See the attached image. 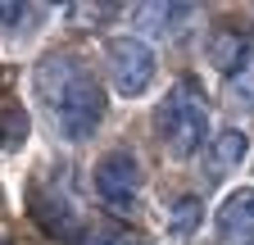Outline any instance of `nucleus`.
<instances>
[{
  "label": "nucleus",
  "instance_id": "nucleus-2",
  "mask_svg": "<svg viewBox=\"0 0 254 245\" xmlns=\"http://www.w3.org/2000/svg\"><path fill=\"white\" fill-rule=\"evenodd\" d=\"M154 122H159V141H164V150L173 159H190L213 136L209 132V109H204V96H200L195 82H177L168 91V100L159 105Z\"/></svg>",
  "mask_w": 254,
  "mask_h": 245
},
{
  "label": "nucleus",
  "instance_id": "nucleus-4",
  "mask_svg": "<svg viewBox=\"0 0 254 245\" xmlns=\"http://www.w3.org/2000/svg\"><path fill=\"white\" fill-rule=\"evenodd\" d=\"M95 191L100 200L118 213L136 209V195H141V164L136 155H127V150H109V155L95 164Z\"/></svg>",
  "mask_w": 254,
  "mask_h": 245
},
{
  "label": "nucleus",
  "instance_id": "nucleus-6",
  "mask_svg": "<svg viewBox=\"0 0 254 245\" xmlns=\"http://www.w3.org/2000/svg\"><path fill=\"white\" fill-rule=\"evenodd\" d=\"M213 227L222 245H254V186H241L222 200Z\"/></svg>",
  "mask_w": 254,
  "mask_h": 245
},
{
  "label": "nucleus",
  "instance_id": "nucleus-13",
  "mask_svg": "<svg viewBox=\"0 0 254 245\" xmlns=\"http://www.w3.org/2000/svg\"><path fill=\"white\" fill-rule=\"evenodd\" d=\"M27 18H32V5H0V27H9V32L23 27Z\"/></svg>",
  "mask_w": 254,
  "mask_h": 245
},
{
  "label": "nucleus",
  "instance_id": "nucleus-12",
  "mask_svg": "<svg viewBox=\"0 0 254 245\" xmlns=\"http://www.w3.org/2000/svg\"><path fill=\"white\" fill-rule=\"evenodd\" d=\"M23 141H27V114L23 109L0 114V150H18Z\"/></svg>",
  "mask_w": 254,
  "mask_h": 245
},
{
  "label": "nucleus",
  "instance_id": "nucleus-14",
  "mask_svg": "<svg viewBox=\"0 0 254 245\" xmlns=\"http://www.w3.org/2000/svg\"><path fill=\"white\" fill-rule=\"evenodd\" d=\"M227 105H232V109H250V105H254V77H245V86H232Z\"/></svg>",
  "mask_w": 254,
  "mask_h": 245
},
{
  "label": "nucleus",
  "instance_id": "nucleus-5",
  "mask_svg": "<svg viewBox=\"0 0 254 245\" xmlns=\"http://www.w3.org/2000/svg\"><path fill=\"white\" fill-rule=\"evenodd\" d=\"M204 55L222 77H236L254 64V32L245 23H218L204 41Z\"/></svg>",
  "mask_w": 254,
  "mask_h": 245
},
{
  "label": "nucleus",
  "instance_id": "nucleus-15",
  "mask_svg": "<svg viewBox=\"0 0 254 245\" xmlns=\"http://www.w3.org/2000/svg\"><path fill=\"white\" fill-rule=\"evenodd\" d=\"M82 245H118L114 236H95V241H82Z\"/></svg>",
  "mask_w": 254,
  "mask_h": 245
},
{
  "label": "nucleus",
  "instance_id": "nucleus-1",
  "mask_svg": "<svg viewBox=\"0 0 254 245\" xmlns=\"http://www.w3.org/2000/svg\"><path fill=\"white\" fill-rule=\"evenodd\" d=\"M32 82H37V96L46 100V109H50L64 141L95 136V127H100V118H105V86L86 73L82 59L46 55L37 64V77Z\"/></svg>",
  "mask_w": 254,
  "mask_h": 245
},
{
  "label": "nucleus",
  "instance_id": "nucleus-9",
  "mask_svg": "<svg viewBox=\"0 0 254 245\" xmlns=\"http://www.w3.org/2000/svg\"><path fill=\"white\" fill-rule=\"evenodd\" d=\"M182 18H190V5H141L136 9V27H145L150 37H177Z\"/></svg>",
  "mask_w": 254,
  "mask_h": 245
},
{
  "label": "nucleus",
  "instance_id": "nucleus-8",
  "mask_svg": "<svg viewBox=\"0 0 254 245\" xmlns=\"http://www.w3.org/2000/svg\"><path fill=\"white\" fill-rule=\"evenodd\" d=\"M245 159H250V132L245 127H222L209 136V177L236 173Z\"/></svg>",
  "mask_w": 254,
  "mask_h": 245
},
{
  "label": "nucleus",
  "instance_id": "nucleus-11",
  "mask_svg": "<svg viewBox=\"0 0 254 245\" xmlns=\"http://www.w3.org/2000/svg\"><path fill=\"white\" fill-rule=\"evenodd\" d=\"M118 14V5H91V0H82V5H68V23L77 27V32H91L95 23H105V18H114Z\"/></svg>",
  "mask_w": 254,
  "mask_h": 245
},
{
  "label": "nucleus",
  "instance_id": "nucleus-16",
  "mask_svg": "<svg viewBox=\"0 0 254 245\" xmlns=\"http://www.w3.org/2000/svg\"><path fill=\"white\" fill-rule=\"evenodd\" d=\"M0 245H5V241H0Z\"/></svg>",
  "mask_w": 254,
  "mask_h": 245
},
{
  "label": "nucleus",
  "instance_id": "nucleus-3",
  "mask_svg": "<svg viewBox=\"0 0 254 245\" xmlns=\"http://www.w3.org/2000/svg\"><path fill=\"white\" fill-rule=\"evenodd\" d=\"M105 64H109V82L118 96H145L154 73H159V55L145 37H114L105 46Z\"/></svg>",
  "mask_w": 254,
  "mask_h": 245
},
{
  "label": "nucleus",
  "instance_id": "nucleus-7",
  "mask_svg": "<svg viewBox=\"0 0 254 245\" xmlns=\"http://www.w3.org/2000/svg\"><path fill=\"white\" fill-rule=\"evenodd\" d=\"M37 223L46 227V236L55 241H82L86 223H82V213L73 209V200H55V195H37Z\"/></svg>",
  "mask_w": 254,
  "mask_h": 245
},
{
  "label": "nucleus",
  "instance_id": "nucleus-10",
  "mask_svg": "<svg viewBox=\"0 0 254 245\" xmlns=\"http://www.w3.org/2000/svg\"><path fill=\"white\" fill-rule=\"evenodd\" d=\"M200 218H204L200 195H182V200L168 209V232H173V236H190V232L200 227Z\"/></svg>",
  "mask_w": 254,
  "mask_h": 245
}]
</instances>
